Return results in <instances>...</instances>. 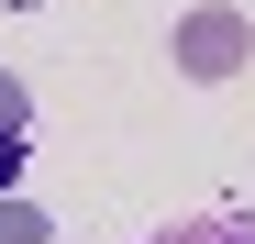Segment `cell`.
<instances>
[{"mask_svg":"<svg viewBox=\"0 0 255 244\" xmlns=\"http://www.w3.org/2000/svg\"><path fill=\"white\" fill-rule=\"evenodd\" d=\"M255 56V22L233 11V0H200V11L178 22V78H233Z\"/></svg>","mask_w":255,"mask_h":244,"instance_id":"1","label":"cell"},{"mask_svg":"<svg viewBox=\"0 0 255 244\" xmlns=\"http://www.w3.org/2000/svg\"><path fill=\"white\" fill-rule=\"evenodd\" d=\"M0 11H45V0H0Z\"/></svg>","mask_w":255,"mask_h":244,"instance_id":"6","label":"cell"},{"mask_svg":"<svg viewBox=\"0 0 255 244\" xmlns=\"http://www.w3.org/2000/svg\"><path fill=\"white\" fill-rule=\"evenodd\" d=\"M22 122H33V89H22L11 67H0V144H22Z\"/></svg>","mask_w":255,"mask_h":244,"instance_id":"4","label":"cell"},{"mask_svg":"<svg viewBox=\"0 0 255 244\" xmlns=\"http://www.w3.org/2000/svg\"><path fill=\"white\" fill-rule=\"evenodd\" d=\"M155 244H255V211H189V222H166Z\"/></svg>","mask_w":255,"mask_h":244,"instance_id":"2","label":"cell"},{"mask_svg":"<svg viewBox=\"0 0 255 244\" xmlns=\"http://www.w3.org/2000/svg\"><path fill=\"white\" fill-rule=\"evenodd\" d=\"M0 244H56V233H45V200H22V189H0Z\"/></svg>","mask_w":255,"mask_h":244,"instance_id":"3","label":"cell"},{"mask_svg":"<svg viewBox=\"0 0 255 244\" xmlns=\"http://www.w3.org/2000/svg\"><path fill=\"white\" fill-rule=\"evenodd\" d=\"M11 178H22V144H0V189H11Z\"/></svg>","mask_w":255,"mask_h":244,"instance_id":"5","label":"cell"}]
</instances>
